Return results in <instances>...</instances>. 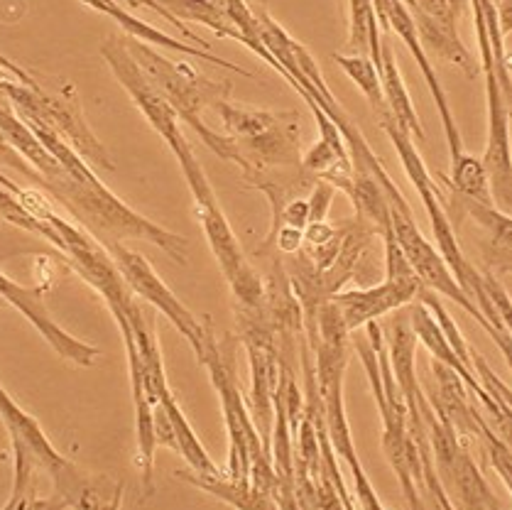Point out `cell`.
<instances>
[{"label":"cell","instance_id":"obj_14","mask_svg":"<svg viewBox=\"0 0 512 510\" xmlns=\"http://www.w3.org/2000/svg\"><path fill=\"white\" fill-rule=\"evenodd\" d=\"M81 3L89 5V8H94L96 13H103V15H108V18H113L118 25H121V30L125 32V35L135 37V40L145 42V45L162 47V50H172V52H182V54H192V57H196V59H204V62L216 64V67H221V69H228V72H236V74H243V77H248V79H255V74L245 72V69L238 67V64L216 57L214 52L201 50V47H196V45H187V42H182V40H174V37L167 35V32L147 25L145 20L135 18L133 13H128V10L121 8L116 0H81Z\"/></svg>","mask_w":512,"mask_h":510},{"label":"cell","instance_id":"obj_18","mask_svg":"<svg viewBox=\"0 0 512 510\" xmlns=\"http://www.w3.org/2000/svg\"><path fill=\"white\" fill-rule=\"evenodd\" d=\"M334 62L346 72V77L363 91L370 108L375 111V116H383L388 113V103H385V91H383V77H380V69L375 67L373 59L368 54H334Z\"/></svg>","mask_w":512,"mask_h":510},{"label":"cell","instance_id":"obj_9","mask_svg":"<svg viewBox=\"0 0 512 510\" xmlns=\"http://www.w3.org/2000/svg\"><path fill=\"white\" fill-rule=\"evenodd\" d=\"M101 54L103 59H106L108 67H111L113 77L121 81L123 89L128 91L130 99H133L135 106H138L140 113L145 116V121L157 130V135H160L165 143H170L177 135H182L177 113H174V108L165 101V96L152 86V81L145 77V72L133 59L128 45H125V35L106 37L101 45Z\"/></svg>","mask_w":512,"mask_h":510},{"label":"cell","instance_id":"obj_7","mask_svg":"<svg viewBox=\"0 0 512 510\" xmlns=\"http://www.w3.org/2000/svg\"><path fill=\"white\" fill-rule=\"evenodd\" d=\"M103 246L108 248L113 263L118 265V270H121L123 280L128 282V287L133 290V295L140 297V300L147 302L150 307H155L160 314H165V317L174 324V329L189 341L196 358H199L201 351H204V341L206 332H209L211 319H199L192 309L184 307V302L165 285V280L155 273V268L147 263L143 255L125 248L121 241H106Z\"/></svg>","mask_w":512,"mask_h":510},{"label":"cell","instance_id":"obj_22","mask_svg":"<svg viewBox=\"0 0 512 510\" xmlns=\"http://www.w3.org/2000/svg\"><path fill=\"white\" fill-rule=\"evenodd\" d=\"M483 260H486V270L493 275H512V248H500L486 241L483 246Z\"/></svg>","mask_w":512,"mask_h":510},{"label":"cell","instance_id":"obj_10","mask_svg":"<svg viewBox=\"0 0 512 510\" xmlns=\"http://www.w3.org/2000/svg\"><path fill=\"white\" fill-rule=\"evenodd\" d=\"M422 287L419 278H385L380 285L363 287V290L336 292L331 302L339 307L343 324L353 334L361 327H368L370 322H378L385 314L410 307L412 302H417Z\"/></svg>","mask_w":512,"mask_h":510},{"label":"cell","instance_id":"obj_12","mask_svg":"<svg viewBox=\"0 0 512 510\" xmlns=\"http://www.w3.org/2000/svg\"><path fill=\"white\" fill-rule=\"evenodd\" d=\"M54 493L69 510H121L125 481L111 474H91L72 459L64 461L52 476Z\"/></svg>","mask_w":512,"mask_h":510},{"label":"cell","instance_id":"obj_15","mask_svg":"<svg viewBox=\"0 0 512 510\" xmlns=\"http://www.w3.org/2000/svg\"><path fill=\"white\" fill-rule=\"evenodd\" d=\"M179 481L199 488V491L209 493V496L219 498L236 510H280L277 498L268 491H260L250 481L228 479L226 474H196V471H177Z\"/></svg>","mask_w":512,"mask_h":510},{"label":"cell","instance_id":"obj_19","mask_svg":"<svg viewBox=\"0 0 512 510\" xmlns=\"http://www.w3.org/2000/svg\"><path fill=\"white\" fill-rule=\"evenodd\" d=\"M37 476L40 474H13V491L0 510H69L57 493L52 496L37 493Z\"/></svg>","mask_w":512,"mask_h":510},{"label":"cell","instance_id":"obj_17","mask_svg":"<svg viewBox=\"0 0 512 510\" xmlns=\"http://www.w3.org/2000/svg\"><path fill=\"white\" fill-rule=\"evenodd\" d=\"M380 77H383V91H385V103H388L390 116L395 118V123L410 135L412 140H424L422 121H419L415 103L410 99V91H407L405 79H402L400 69H397L395 52L388 37L383 35V52H380Z\"/></svg>","mask_w":512,"mask_h":510},{"label":"cell","instance_id":"obj_11","mask_svg":"<svg viewBox=\"0 0 512 510\" xmlns=\"http://www.w3.org/2000/svg\"><path fill=\"white\" fill-rule=\"evenodd\" d=\"M0 300H5V302H10L13 307H18L20 312L25 314L27 322H30L37 332L45 336L47 344L52 346V349L57 351L64 361L74 363V366H81V368L94 366V361L101 351H98L96 346L84 344V341H79L69 332H64V329L54 322L52 314L47 312L40 290H30V287L18 285V282L10 280L8 275L0 273Z\"/></svg>","mask_w":512,"mask_h":510},{"label":"cell","instance_id":"obj_1","mask_svg":"<svg viewBox=\"0 0 512 510\" xmlns=\"http://www.w3.org/2000/svg\"><path fill=\"white\" fill-rule=\"evenodd\" d=\"M196 361L209 371L211 383H214L216 393H219L223 422H226L228 432L226 476L236 481H250L255 488L275 496L277 476L275 466H272V452L268 449V444L263 442V437H260L253 415H250L248 405H245L243 393L236 381L233 358L228 361V356L223 354L211 324L209 332H206L204 351H201V356Z\"/></svg>","mask_w":512,"mask_h":510},{"label":"cell","instance_id":"obj_5","mask_svg":"<svg viewBox=\"0 0 512 510\" xmlns=\"http://www.w3.org/2000/svg\"><path fill=\"white\" fill-rule=\"evenodd\" d=\"M378 121L385 133H388L392 148L397 150V157H400L402 167H405V175L410 177V182L415 184L417 194L422 197V204L429 216V224H432L434 238H437V251L441 253V258L446 260V265L451 268L454 278L459 280L461 290L466 292L468 300L481 309V305H486L488 302V292L486 287H483V273H478V270L471 265V260H468L464 251H461L459 238H456L454 224H451L449 214H446V204L444 199H441L437 182H434V177L429 175L415 140L397 126L395 118H392L390 113L380 116Z\"/></svg>","mask_w":512,"mask_h":510},{"label":"cell","instance_id":"obj_2","mask_svg":"<svg viewBox=\"0 0 512 510\" xmlns=\"http://www.w3.org/2000/svg\"><path fill=\"white\" fill-rule=\"evenodd\" d=\"M223 123V135L238 150V167L245 182L263 172L302 170V130L297 111L243 106L223 99L214 106Z\"/></svg>","mask_w":512,"mask_h":510},{"label":"cell","instance_id":"obj_24","mask_svg":"<svg viewBox=\"0 0 512 510\" xmlns=\"http://www.w3.org/2000/svg\"><path fill=\"white\" fill-rule=\"evenodd\" d=\"M339 5H346V0H339Z\"/></svg>","mask_w":512,"mask_h":510},{"label":"cell","instance_id":"obj_20","mask_svg":"<svg viewBox=\"0 0 512 510\" xmlns=\"http://www.w3.org/2000/svg\"><path fill=\"white\" fill-rule=\"evenodd\" d=\"M334 197H336L334 184L324 182V179H317V182H314L312 194H309V199H307V202H309V224L326 221Z\"/></svg>","mask_w":512,"mask_h":510},{"label":"cell","instance_id":"obj_23","mask_svg":"<svg viewBox=\"0 0 512 510\" xmlns=\"http://www.w3.org/2000/svg\"><path fill=\"white\" fill-rule=\"evenodd\" d=\"M498 20H500V30H503V35L508 37L512 32V0H500Z\"/></svg>","mask_w":512,"mask_h":510},{"label":"cell","instance_id":"obj_4","mask_svg":"<svg viewBox=\"0 0 512 510\" xmlns=\"http://www.w3.org/2000/svg\"><path fill=\"white\" fill-rule=\"evenodd\" d=\"M167 148L177 157L182 175L187 179L189 189H192L196 216H199V224L206 233V241H209L211 253H214L216 263H219L223 278L228 280V287H231L233 307H263L265 280L250 268L241 243H238L236 233L228 224L226 214H223L219 199L214 194V187H211L206 172L201 170L189 140L182 133L172 143H167Z\"/></svg>","mask_w":512,"mask_h":510},{"label":"cell","instance_id":"obj_6","mask_svg":"<svg viewBox=\"0 0 512 510\" xmlns=\"http://www.w3.org/2000/svg\"><path fill=\"white\" fill-rule=\"evenodd\" d=\"M473 23H476L478 50H481V74L486 79V116H488V138L483 167L490 179V194H493L495 209L512 216V135H510V108L505 103L503 89L495 77L493 47H490L486 18H483L481 0H471Z\"/></svg>","mask_w":512,"mask_h":510},{"label":"cell","instance_id":"obj_3","mask_svg":"<svg viewBox=\"0 0 512 510\" xmlns=\"http://www.w3.org/2000/svg\"><path fill=\"white\" fill-rule=\"evenodd\" d=\"M125 45H128L135 62L140 64L145 77L152 81V86L174 108L179 121L187 123L204 140L206 148L214 150L221 160L238 165V150L233 145V140L228 135L216 133V130H211L201 121L204 108H214L219 101L231 99V81H214L209 77H201L194 67H189L184 62H172L165 54L157 52L155 47L145 45V42L135 40V37L125 35Z\"/></svg>","mask_w":512,"mask_h":510},{"label":"cell","instance_id":"obj_8","mask_svg":"<svg viewBox=\"0 0 512 510\" xmlns=\"http://www.w3.org/2000/svg\"><path fill=\"white\" fill-rule=\"evenodd\" d=\"M390 221H392V233H395L402 253H405L407 260H410L412 270L417 273L419 282H422L427 290L437 292V295L446 297V300L456 302V305L464 309V312L471 314V317L476 319L488 334L490 332L488 319L483 317L481 309L473 305V302L468 300L466 292L461 290L459 280L454 278V273H451V268L446 265V260L441 258L437 246H432V243L424 238V233L417 229L415 214H412L410 206H407V209L390 206Z\"/></svg>","mask_w":512,"mask_h":510},{"label":"cell","instance_id":"obj_16","mask_svg":"<svg viewBox=\"0 0 512 510\" xmlns=\"http://www.w3.org/2000/svg\"><path fill=\"white\" fill-rule=\"evenodd\" d=\"M410 324H412V332H415L417 341H422L424 346H427V351L432 354L434 361L444 363V366H449L451 371L459 373L461 381L466 383V388L471 390L473 395H481L483 385L481 381L476 378V373L468 371V368L461 363V358L456 356V351L451 349L449 339H446L444 332H441V327L437 324V319H434V314L429 312L427 305H422V302H412L410 307Z\"/></svg>","mask_w":512,"mask_h":510},{"label":"cell","instance_id":"obj_13","mask_svg":"<svg viewBox=\"0 0 512 510\" xmlns=\"http://www.w3.org/2000/svg\"><path fill=\"white\" fill-rule=\"evenodd\" d=\"M0 420H3L5 430L10 434L13 454H23V457L37 461V466H40L47 476H52L54 471L67 461L64 454H59L57 449H54V444L49 442L47 434L42 432L40 425H37L35 417L27 415V412L10 398V393L3 385H0Z\"/></svg>","mask_w":512,"mask_h":510},{"label":"cell","instance_id":"obj_21","mask_svg":"<svg viewBox=\"0 0 512 510\" xmlns=\"http://www.w3.org/2000/svg\"><path fill=\"white\" fill-rule=\"evenodd\" d=\"M402 3L407 5L410 13H424L429 18L439 20V23L456 25V20H459V15L454 13L449 0H402Z\"/></svg>","mask_w":512,"mask_h":510}]
</instances>
